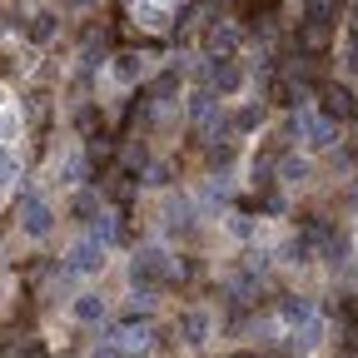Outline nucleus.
<instances>
[{"label": "nucleus", "instance_id": "nucleus-1", "mask_svg": "<svg viewBox=\"0 0 358 358\" xmlns=\"http://www.w3.org/2000/svg\"><path fill=\"white\" fill-rule=\"evenodd\" d=\"M169 268H174L169 249H164V244H145L140 254H134V284H140V289H150V284L169 279Z\"/></svg>", "mask_w": 358, "mask_h": 358}, {"label": "nucleus", "instance_id": "nucleus-2", "mask_svg": "<svg viewBox=\"0 0 358 358\" xmlns=\"http://www.w3.org/2000/svg\"><path fill=\"white\" fill-rule=\"evenodd\" d=\"M65 268H70V274H100V268H105V244H100L95 234L75 239V244L65 249Z\"/></svg>", "mask_w": 358, "mask_h": 358}, {"label": "nucleus", "instance_id": "nucleus-3", "mask_svg": "<svg viewBox=\"0 0 358 358\" xmlns=\"http://www.w3.org/2000/svg\"><path fill=\"white\" fill-rule=\"evenodd\" d=\"M110 343H115L120 353H145V348L155 343V324H150V319H124V324L110 334Z\"/></svg>", "mask_w": 358, "mask_h": 358}, {"label": "nucleus", "instance_id": "nucleus-4", "mask_svg": "<svg viewBox=\"0 0 358 358\" xmlns=\"http://www.w3.org/2000/svg\"><path fill=\"white\" fill-rule=\"evenodd\" d=\"M20 229L30 234V239H45L55 229V209L45 204V199H35V194H25V204H20Z\"/></svg>", "mask_w": 358, "mask_h": 358}, {"label": "nucleus", "instance_id": "nucleus-5", "mask_svg": "<svg viewBox=\"0 0 358 358\" xmlns=\"http://www.w3.org/2000/svg\"><path fill=\"white\" fill-rule=\"evenodd\" d=\"M140 70H145V55H115V60H110L115 85H134V80H140Z\"/></svg>", "mask_w": 358, "mask_h": 358}, {"label": "nucleus", "instance_id": "nucleus-6", "mask_svg": "<svg viewBox=\"0 0 358 358\" xmlns=\"http://www.w3.org/2000/svg\"><path fill=\"white\" fill-rule=\"evenodd\" d=\"M134 20H140L145 30H164L169 25V10L155 6V0H134Z\"/></svg>", "mask_w": 358, "mask_h": 358}, {"label": "nucleus", "instance_id": "nucleus-7", "mask_svg": "<svg viewBox=\"0 0 358 358\" xmlns=\"http://www.w3.org/2000/svg\"><path fill=\"white\" fill-rule=\"evenodd\" d=\"M105 308H110V303H105L100 294H80V299H75V319H80V324H100Z\"/></svg>", "mask_w": 358, "mask_h": 358}, {"label": "nucleus", "instance_id": "nucleus-8", "mask_svg": "<svg viewBox=\"0 0 358 358\" xmlns=\"http://www.w3.org/2000/svg\"><path fill=\"white\" fill-rule=\"evenodd\" d=\"M299 124H303V134H308V145H319V150H324V145H334V120H319V115H303Z\"/></svg>", "mask_w": 358, "mask_h": 358}, {"label": "nucleus", "instance_id": "nucleus-9", "mask_svg": "<svg viewBox=\"0 0 358 358\" xmlns=\"http://www.w3.org/2000/svg\"><path fill=\"white\" fill-rule=\"evenodd\" d=\"M25 35H30L35 45H45V40H55V15H50V10H40V15H30V20H25Z\"/></svg>", "mask_w": 358, "mask_h": 358}, {"label": "nucleus", "instance_id": "nucleus-10", "mask_svg": "<svg viewBox=\"0 0 358 358\" xmlns=\"http://www.w3.org/2000/svg\"><path fill=\"white\" fill-rule=\"evenodd\" d=\"M185 338H189V343H204V338H209V313H204V308H189V313H185Z\"/></svg>", "mask_w": 358, "mask_h": 358}, {"label": "nucleus", "instance_id": "nucleus-11", "mask_svg": "<svg viewBox=\"0 0 358 358\" xmlns=\"http://www.w3.org/2000/svg\"><path fill=\"white\" fill-rule=\"evenodd\" d=\"M15 179H20V155H15L10 145H0V189L15 185Z\"/></svg>", "mask_w": 358, "mask_h": 358}, {"label": "nucleus", "instance_id": "nucleus-12", "mask_svg": "<svg viewBox=\"0 0 358 358\" xmlns=\"http://www.w3.org/2000/svg\"><path fill=\"white\" fill-rule=\"evenodd\" d=\"M214 80H219V90H239V85H244V70H239V65H229V60H219Z\"/></svg>", "mask_w": 358, "mask_h": 358}, {"label": "nucleus", "instance_id": "nucleus-13", "mask_svg": "<svg viewBox=\"0 0 358 358\" xmlns=\"http://www.w3.org/2000/svg\"><path fill=\"white\" fill-rule=\"evenodd\" d=\"M324 100H329V115H348V110H353V100H348V90H343V85H329V90H324Z\"/></svg>", "mask_w": 358, "mask_h": 358}, {"label": "nucleus", "instance_id": "nucleus-14", "mask_svg": "<svg viewBox=\"0 0 358 358\" xmlns=\"http://www.w3.org/2000/svg\"><path fill=\"white\" fill-rule=\"evenodd\" d=\"M100 214H105V209H100V199L90 194V189H85V194H75V219H100Z\"/></svg>", "mask_w": 358, "mask_h": 358}, {"label": "nucleus", "instance_id": "nucleus-15", "mask_svg": "<svg viewBox=\"0 0 358 358\" xmlns=\"http://www.w3.org/2000/svg\"><path fill=\"white\" fill-rule=\"evenodd\" d=\"M319 338H324V324H319V319H308V324H299V348H303V353H308L313 343H319Z\"/></svg>", "mask_w": 358, "mask_h": 358}, {"label": "nucleus", "instance_id": "nucleus-16", "mask_svg": "<svg viewBox=\"0 0 358 358\" xmlns=\"http://www.w3.org/2000/svg\"><path fill=\"white\" fill-rule=\"evenodd\" d=\"M224 229H229L234 239H254V219H244V214H229V219H224Z\"/></svg>", "mask_w": 358, "mask_h": 358}, {"label": "nucleus", "instance_id": "nucleus-17", "mask_svg": "<svg viewBox=\"0 0 358 358\" xmlns=\"http://www.w3.org/2000/svg\"><path fill=\"white\" fill-rule=\"evenodd\" d=\"M90 358H124L115 343H100V348H90Z\"/></svg>", "mask_w": 358, "mask_h": 358}, {"label": "nucleus", "instance_id": "nucleus-18", "mask_svg": "<svg viewBox=\"0 0 358 358\" xmlns=\"http://www.w3.org/2000/svg\"><path fill=\"white\" fill-rule=\"evenodd\" d=\"M155 6H164V10H169V6H179V0H155Z\"/></svg>", "mask_w": 358, "mask_h": 358}, {"label": "nucleus", "instance_id": "nucleus-19", "mask_svg": "<svg viewBox=\"0 0 358 358\" xmlns=\"http://www.w3.org/2000/svg\"><path fill=\"white\" fill-rule=\"evenodd\" d=\"M0 105H6V90H0Z\"/></svg>", "mask_w": 358, "mask_h": 358}]
</instances>
